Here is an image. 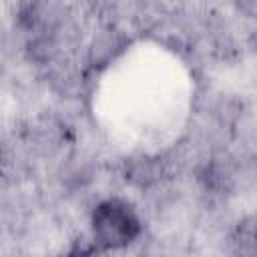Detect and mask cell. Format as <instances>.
I'll use <instances>...</instances> for the list:
<instances>
[{
	"mask_svg": "<svg viewBox=\"0 0 257 257\" xmlns=\"http://www.w3.org/2000/svg\"><path fill=\"white\" fill-rule=\"evenodd\" d=\"M90 227L94 243L110 251L122 249L139 237L141 219L131 203L122 199H106L96 205Z\"/></svg>",
	"mask_w": 257,
	"mask_h": 257,
	"instance_id": "cell-1",
	"label": "cell"
},
{
	"mask_svg": "<svg viewBox=\"0 0 257 257\" xmlns=\"http://www.w3.org/2000/svg\"><path fill=\"white\" fill-rule=\"evenodd\" d=\"M70 257H106V249H102L98 245H94V247H80Z\"/></svg>",
	"mask_w": 257,
	"mask_h": 257,
	"instance_id": "cell-3",
	"label": "cell"
},
{
	"mask_svg": "<svg viewBox=\"0 0 257 257\" xmlns=\"http://www.w3.org/2000/svg\"><path fill=\"white\" fill-rule=\"evenodd\" d=\"M231 247L237 257H257V213L245 217L235 227Z\"/></svg>",
	"mask_w": 257,
	"mask_h": 257,
	"instance_id": "cell-2",
	"label": "cell"
}]
</instances>
